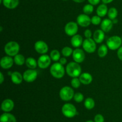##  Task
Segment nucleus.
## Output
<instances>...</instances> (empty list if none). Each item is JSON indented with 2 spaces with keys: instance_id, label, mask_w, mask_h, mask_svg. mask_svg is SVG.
<instances>
[{
  "instance_id": "1",
  "label": "nucleus",
  "mask_w": 122,
  "mask_h": 122,
  "mask_svg": "<svg viewBox=\"0 0 122 122\" xmlns=\"http://www.w3.org/2000/svg\"><path fill=\"white\" fill-rule=\"evenodd\" d=\"M67 74L70 77H79L82 72V68L79 63L76 62H70L67 65L66 68Z\"/></svg>"
},
{
  "instance_id": "2",
  "label": "nucleus",
  "mask_w": 122,
  "mask_h": 122,
  "mask_svg": "<svg viewBox=\"0 0 122 122\" xmlns=\"http://www.w3.org/2000/svg\"><path fill=\"white\" fill-rule=\"evenodd\" d=\"M50 73L54 77L61 79L64 76L65 69L60 63H55L50 67Z\"/></svg>"
},
{
  "instance_id": "3",
  "label": "nucleus",
  "mask_w": 122,
  "mask_h": 122,
  "mask_svg": "<svg viewBox=\"0 0 122 122\" xmlns=\"http://www.w3.org/2000/svg\"><path fill=\"white\" fill-rule=\"evenodd\" d=\"M20 51V45L17 42H8L4 47V51L6 54L8 56L13 57L18 54Z\"/></svg>"
},
{
  "instance_id": "4",
  "label": "nucleus",
  "mask_w": 122,
  "mask_h": 122,
  "mask_svg": "<svg viewBox=\"0 0 122 122\" xmlns=\"http://www.w3.org/2000/svg\"><path fill=\"white\" fill-rule=\"evenodd\" d=\"M122 39L119 36H113L107 39L106 42L107 46L111 50H118L121 46Z\"/></svg>"
},
{
  "instance_id": "5",
  "label": "nucleus",
  "mask_w": 122,
  "mask_h": 122,
  "mask_svg": "<svg viewBox=\"0 0 122 122\" xmlns=\"http://www.w3.org/2000/svg\"><path fill=\"white\" fill-rule=\"evenodd\" d=\"M60 97L63 101H68L73 98L75 92L71 87L64 86L60 91Z\"/></svg>"
},
{
  "instance_id": "6",
  "label": "nucleus",
  "mask_w": 122,
  "mask_h": 122,
  "mask_svg": "<svg viewBox=\"0 0 122 122\" xmlns=\"http://www.w3.org/2000/svg\"><path fill=\"white\" fill-rule=\"evenodd\" d=\"M61 111L63 115L68 118L73 117L77 113V110L75 106L70 103L65 104L62 107Z\"/></svg>"
},
{
  "instance_id": "7",
  "label": "nucleus",
  "mask_w": 122,
  "mask_h": 122,
  "mask_svg": "<svg viewBox=\"0 0 122 122\" xmlns=\"http://www.w3.org/2000/svg\"><path fill=\"white\" fill-rule=\"evenodd\" d=\"M82 46L86 52L90 54L95 52L97 48L96 42L91 38H86V39L83 41Z\"/></svg>"
},
{
  "instance_id": "8",
  "label": "nucleus",
  "mask_w": 122,
  "mask_h": 122,
  "mask_svg": "<svg viewBox=\"0 0 122 122\" xmlns=\"http://www.w3.org/2000/svg\"><path fill=\"white\" fill-rule=\"evenodd\" d=\"M78 24L74 21H70L66 25L64 31L67 35L73 36L77 33L78 31Z\"/></svg>"
},
{
  "instance_id": "9",
  "label": "nucleus",
  "mask_w": 122,
  "mask_h": 122,
  "mask_svg": "<svg viewBox=\"0 0 122 122\" xmlns=\"http://www.w3.org/2000/svg\"><path fill=\"white\" fill-rule=\"evenodd\" d=\"M23 79L26 82L30 83L36 79L38 77V71L35 69H28L23 73Z\"/></svg>"
},
{
  "instance_id": "10",
  "label": "nucleus",
  "mask_w": 122,
  "mask_h": 122,
  "mask_svg": "<svg viewBox=\"0 0 122 122\" xmlns=\"http://www.w3.org/2000/svg\"><path fill=\"white\" fill-rule=\"evenodd\" d=\"M51 58L50 56L46 54H43L39 57L38 60V66L42 69H45L48 67L51 63Z\"/></svg>"
},
{
  "instance_id": "11",
  "label": "nucleus",
  "mask_w": 122,
  "mask_h": 122,
  "mask_svg": "<svg viewBox=\"0 0 122 122\" xmlns=\"http://www.w3.org/2000/svg\"><path fill=\"white\" fill-rule=\"evenodd\" d=\"M35 50L38 53L45 54L48 51V46L45 42L43 41H38L35 44Z\"/></svg>"
},
{
  "instance_id": "12",
  "label": "nucleus",
  "mask_w": 122,
  "mask_h": 122,
  "mask_svg": "<svg viewBox=\"0 0 122 122\" xmlns=\"http://www.w3.org/2000/svg\"><path fill=\"white\" fill-rule=\"evenodd\" d=\"M77 23L82 27H88L91 23V19L86 14H81L77 17Z\"/></svg>"
},
{
  "instance_id": "13",
  "label": "nucleus",
  "mask_w": 122,
  "mask_h": 122,
  "mask_svg": "<svg viewBox=\"0 0 122 122\" xmlns=\"http://www.w3.org/2000/svg\"><path fill=\"white\" fill-rule=\"evenodd\" d=\"M72 56L74 61L77 63H82L85 59V54L84 51L78 48L74 50Z\"/></svg>"
},
{
  "instance_id": "14",
  "label": "nucleus",
  "mask_w": 122,
  "mask_h": 122,
  "mask_svg": "<svg viewBox=\"0 0 122 122\" xmlns=\"http://www.w3.org/2000/svg\"><path fill=\"white\" fill-rule=\"evenodd\" d=\"M14 63V59L12 58L11 56H5L1 60L0 64L1 67L4 69H8L13 66Z\"/></svg>"
},
{
  "instance_id": "15",
  "label": "nucleus",
  "mask_w": 122,
  "mask_h": 122,
  "mask_svg": "<svg viewBox=\"0 0 122 122\" xmlns=\"http://www.w3.org/2000/svg\"><path fill=\"white\" fill-rule=\"evenodd\" d=\"M14 107V103L11 99H5L1 104V109L3 112L8 113L13 110Z\"/></svg>"
},
{
  "instance_id": "16",
  "label": "nucleus",
  "mask_w": 122,
  "mask_h": 122,
  "mask_svg": "<svg viewBox=\"0 0 122 122\" xmlns=\"http://www.w3.org/2000/svg\"><path fill=\"white\" fill-rule=\"evenodd\" d=\"M105 33L102 30L98 29L94 32L93 34V39L97 44H100L104 40Z\"/></svg>"
},
{
  "instance_id": "17",
  "label": "nucleus",
  "mask_w": 122,
  "mask_h": 122,
  "mask_svg": "<svg viewBox=\"0 0 122 122\" xmlns=\"http://www.w3.org/2000/svg\"><path fill=\"white\" fill-rule=\"evenodd\" d=\"M113 21L110 19H106L101 21V30H102L104 32H108L109 31H110L113 27Z\"/></svg>"
},
{
  "instance_id": "18",
  "label": "nucleus",
  "mask_w": 122,
  "mask_h": 122,
  "mask_svg": "<svg viewBox=\"0 0 122 122\" xmlns=\"http://www.w3.org/2000/svg\"><path fill=\"white\" fill-rule=\"evenodd\" d=\"M71 44L73 47L79 48L83 44V38L80 35H75L73 36L71 38Z\"/></svg>"
},
{
  "instance_id": "19",
  "label": "nucleus",
  "mask_w": 122,
  "mask_h": 122,
  "mask_svg": "<svg viewBox=\"0 0 122 122\" xmlns=\"http://www.w3.org/2000/svg\"><path fill=\"white\" fill-rule=\"evenodd\" d=\"M79 79L81 83L83 85H89L92 81L93 78L92 75L89 73H82L79 76Z\"/></svg>"
},
{
  "instance_id": "20",
  "label": "nucleus",
  "mask_w": 122,
  "mask_h": 122,
  "mask_svg": "<svg viewBox=\"0 0 122 122\" xmlns=\"http://www.w3.org/2000/svg\"><path fill=\"white\" fill-rule=\"evenodd\" d=\"M11 79L12 82L15 85H19L22 82L23 76L18 71H14L11 75Z\"/></svg>"
},
{
  "instance_id": "21",
  "label": "nucleus",
  "mask_w": 122,
  "mask_h": 122,
  "mask_svg": "<svg viewBox=\"0 0 122 122\" xmlns=\"http://www.w3.org/2000/svg\"><path fill=\"white\" fill-rule=\"evenodd\" d=\"M2 4L8 9H14L19 4V0H2Z\"/></svg>"
},
{
  "instance_id": "22",
  "label": "nucleus",
  "mask_w": 122,
  "mask_h": 122,
  "mask_svg": "<svg viewBox=\"0 0 122 122\" xmlns=\"http://www.w3.org/2000/svg\"><path fill=\"white\" fill-rule=\"evenodd\" d=\"M0 122H16V119L13 114L5 112L1 116Z\"/></svg>"
},
{
  "instance_id": "23",
  "label": "nucleus",
  "mask_w": 122,
  "mask_h": 122,
  "mask_svg": "<svg viewBox=\"0 0 122 122\" xmlns=\"http://www.w3.org/2000/svg\"><path fill=\"white\" fill-rule=\"evenodd\" d=\"M108 8L106 4L100 5L97 9V14L98 16L102 17H104L108 13Z\"/></svg>"
},
{
  "instance_id": "24",
  "label": "nucleus",
  "mask_w": 122,
  "mask_h": 122,
  "mask_svg": "<svg viewBox=\"0 0 122 122\" xmlns=\"http://www.w3.org/2000/svg\"><path fill=\"white\" fill-rule=\"evenodd\" d=\"M26 65L29 69H35L38 66V61L32 57H29L26 60Z\"/></svg>"
},
{
  "instance_id": "25",
  "label": "nucleus",
  "mask_w": 122,
  "mask_h": 122,
  "mask_svg": "<svg viewBox=\"0 0 122 122\" xmlns=\"http://www.w3.org/2000/svg\"><path fill=\"white\" fill-rule=\"evenodd\" d=\"M108 46L106 45H102L99 47L98 50V55L100 58H104L108 53Z\"/></svg>"
},
{
  "instance_id": "26",
  "label": "nucleus",
  "mask_w": 122,
  "mask_h": 122,
  "mask_svg": "<svg viewBox=\"0 0 122 122\" xmlns=\"http://www.w3.org/2000/svg\"><path fill=\"white\" fill-rule=\"evenodd\" d=\"M14 61L15 64L17 66H22L26 63L25 57L22 54H18L16 56H14Z\"/></svg>"
},
{
  "instance_id": "27",
  "label": "nucleus",
  "mask_w": 122,
  "mask_h": 122,
  "mask_svg": "<svg viewBox=\"0 0 122 122\" xmlns=\"http://www.w3.org/2000/svg\"><path fill=\"white\" fill-rule=\"evenodd\" d=\"M95 101L92 98H87L84 102V106L88 110H92L95 107Z\"/></svg>"
},
{
  "instance_id": "28",
  "label": "nucleus",
  "mask_w": 122,
  "mask_h": 122,
  "mask_svg": "<svg viewBox=\"0 0 122 122\" xmlns=\"http://www.w3.org/2000/svg\"><path fill=\"white\" fill-rule=\"evenodd\" d=\"M107 14H108V16L109 17V19L113 20L114 19H116L117 16L118 15V11L114 7H112V8H110L108 10Z\"/></svg>"
},
{
  "instance_id": "29",
  "label": "nucleus",
  "mask_w": 122,
  "mask_h": 122,
  "mask_svg": "<svg viewBox=\"0 0 122 122\" xmlns=\"http://www.w3.org/2000/svg\"><path fill=\"white\" fill-rule=\"evenodd\" d=\"M50 57L54 61H58L60 59V53L57 50H54L50 52Z\"/></svg>"
},
{
  "instance_id": "30",
  "label": "nucleus",
  "mask_w": 122,
  "mask_h": 122,
  "mask_svg": "<svg viewBox=\"0 0 122 122\" xmlns=\"http://www.w3.org/2000/svg\"><path fill=\"white\" fill-rule=\"evenodd\" d=\"M73 51L72 48L69 47V46H65L61 50L62 54L65 57H70L73 54Z\"/></svg>"
},
{
  "instance_id": "31",
  "label": "nucleus",
  "mask_w": 122,
  "mask_h": 122,
  "mask_svg": "<svg viewBox=\"0 0 122 122\" xmlns=\"http://www.w3.org/2000/svg\"><path fill=\"white\" fill-rule=\"evenodd\" d=\"M83 11L85 14H87V15L92 14L93 13V11H94V7H93V5L91 4L85 5L83 8Z\"/></svg>"
},
{
  "instance_id": "32",
  "label": "nucleus",
  "mask_w": 122,
  "mask_h": 122,
  "mask_svg": "<svg viewBox=\"0 0 122 122\" xmlns=\"http://www.w3.org/2000/svg\"><path fill=\"white\" fill-rule=\"evenodd\" d=\"M81 82L79 79H77V77H73V79L71 81V86L74 88H78L81 86Z\"/></svg>"
},
{
  "instance_id": "33",
  "label": "nucleus",
  "mask_w": 122,
  "mask_h": 122,
  "mask_svg": "<svg viewBox=\"0 0 122 122\" xmlns=\"http://www.w3.org/2000/svg\"><path fill=\"white\" fill-rule=\"evenodd\" d=\"M73 98L76 102H81L82 101H83V99H84V96L82 93L77 92L75 94Z\"/></svg>"
},
{
  "instance_id": "34",
  "label": "nucleus",
  "mask_w": 122,
  "mask_h": 122,
  "mask_svg": "<svg viewBox=\"0 0 122 122\" xmlns=\"http://www.w3.org/2000/svg\"><path fill=\"white\" fill-rule=\"evenodd\" d=\"M91 23L94 25H98L101 23V17L98 15H94L91 18Z\"/></svg>"
},
{
  "instance_id": "35",
  "label": "nucleus",
  "mask_w": 122,
  "mask_h": 122,
  "mask_svg": "<svg viewBox=\"0 0 122 122\" xmlns=\"http://www.w3.org/2000/svg\"><path fill=\"white\" fill-rule=\"evenodd\" d=\"M94 121L95 122H104V118L101 114H97L94 117Z\"/></svg>"
},
{
  "instance_id": "36",
  "label": "nucleus",
  "mask_w": 122,
  "mask_h": 122,
  "mask_svg": "<svg viewBox=\"0 0 122 122\" xmlns=\"http://www.w3.org/2000/svg\"><path fill=\"white\" fill-rule=\"evenodd\" d=\"M84 35L86 38H91L92 36V32L91 30L86 29L84 32Z\"/></svg>"
},
{
  "instance_id": "37",
  "label": "nucleus",
  "mask_w": 122,
  "mask_h": 122,
  "mask_svg": "<svg viewBox=\"0 0 122 122\" xmlns=\"http://www.w3.org/2000/svg\"><path fill=\"white\" fill-rule=\"evenodd\" d=\"M117 55V57L119 58V60L122 61V46L118 49Z\"/></svg>"
},
{
  "instance_id": "38",
  "label": "nucleus",
  "mask_w": 122,
  "mask_h": 122,
  "mask_svg": "<svg viewBox=\"0 0 122 122\" xmlns=\"http://www.w3.org/2000/svg\"><path fill=\"white\" fill-rule=\"evenodd\" d=\"M88 2L93 5H96L100 3V0H88Z\"/></svg>"
},
{
  "instance_id": "39",
  "label": "nucleus",
  "mask_w": 122,
  "mask_h": 122,
  "mask_svg": "<svg viewBox=\"0 0 122 122\" xmlns=\"http://www.w3.org/2000/svg\"><path fill=\"white\" fill-rule=\"evenodd\" d=\"M67 59L65 58V57H62V58H60V59L59 62L62 64V65H65L67 63Z\"/></svg>"
},
{
  "instance_id": "40",
  "label": "nucleus",
  "mask_w": 122,
  "mask_h": 122,
  "mask_svg": "<svg viewBox=\"0 0 122 122\" xmlns=\"http://www.w3.org/2000/svg\"><path fill=\"white\" fill-rule=\"evenodd\" d=\"M4 81V76L2 73L1 72L0 73V83L2 84Z\"/></svg>"
},
{
  "instance_id": "41",
  "label": "nucleus",
  "mask_w": 122,
  "mask_h": 122,
  "mask_svg": "<svg viewBox=\"0 0 122 122\" xmlns=\"http://www.w3.org/2000/svg\"><path fill=\"white\" fill-rule=\"evenodd\" d=\"M102 1L103 2L104 4H109L110 2H113V0H102Z\"/></svg>"
},
{
  "instance_id": "42",
  "label": "nucleus",
  "mask_w": 122,
  "mask_h": 122,
  "mask_svg": "<svg viewBox=\"0 0 122 122\" xmlns=\"http://www.w3.org/2000/svg\"><path fill=\"white\" fill-rule=\"evenodd\" d=\"M73 1L75 2H77V3H81V2H84L85 0H73Z\"/></svg>"
},
{
  "instance_id": "43",
  "label": "nucleus",
  "mask_w": 122,
  "mask_h": 122,
  "mask_svg": "<svg viewBox=\"0 0 122 122\" xmlns=\"http://www.w3.org/2000/svg\"><path fill=\"white\" fill-rule=\"evenodd\" d=\"M94 122L91 121V120H89V121H87V122Z\"/></svg>"
},
{
  "instance_id": "44",
  "label": "nucleus",
  "mask_w": 122,
  "mask_h": 122,
  "mask_svg": "<svg viewBox=\"0 0 122 122\" xmlns=\"http://www.w3.org/2000/svg\"><path fill=\"white\" fill-rule=\"evenodd\" d=\"M0 28H1V32H2V27H0Z\"/></svg>"
},
{
  "instance_id": "45",
  "label": "nucleus",
  "mask_w": 122,
  "mask_h": 122,
  "mask_svg": "<svg viewBox=\"0 0 122 122\" xmlns=\"http://www.w3.org/2000/svg\"><path fill=\"white\" fill-rule=\"evenodd\" d=\"M63 1H68V0H63Z\"/></svg>"
},
{
  "instance_id": "46",
  "label": "nucleus",
  "mask_w": 122,
  "mask_h": 122,
  "mask_svg": "<svg viewBox=\"0 0 122 122\" xmlns=\"http://www.w3.org/2000/svg\"></svg>"
}]
</instances>
